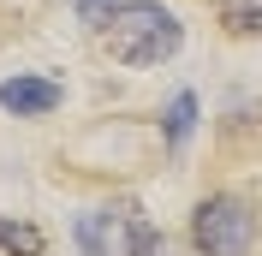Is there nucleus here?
Segmentation results:
<instances>
[{
	"label": "nucleus",
	"mask_w": 262,
	"mask_h": 256,
	"mask_svg": "<svg viewBox=\"0 0 262 256\" xmlns=\"http://www.w3.org/2000/svg\"><path fill=\"white\" fill-rule=\"evenodd\" d=\"M0 108L18 113V119H48L60 108V83L54 78H30V72H18V78L0 83Z\"/></svg>",
	"instance_id": "4"
},
{
	"label": "nucleus",
	"mask_w": 262,
	"mask_h": 256,
	"mask_svg": "<svg viewBox=\"0 0 262 256\" xmlns=\"http://www.w3.org/2000/svg\"><path fill=\"white\" fill-rule=\"evenodd\" d=\"M0 250L6 256H42L48 250V232L30 226V221H6V215H0Z\"/></svg>",
	"instance_id": "5"
},
{
	"label": "nucleus",
	"mask_w": 262,
	"mask_h": 256,
	"mask_svg": "<svg viewBox=\"0 0 262 256\" xmlns=\"http://www.w3.org/2000/svg\"><path fill=\"white\" fill-rule=\"evenodd\" d=\"M191 244L196 256H250L256 244V208L232 191H209L191 208Z\"/></svg>",
	"instance_id": "3"
},
{
	"label": "nucleus",
	"mask_w": 262,
	"mask_h": 256,
	"mask_svg": "<svg viewBox=\"0 0 262 256\" xmlns=\"http://www.w3.org/2000/svg\"><path fill=\"white\" fill-rule=\"evenodd\" d=\"M191 125H196V96H191V90H179V96L167 101V119H161V131H167V149H173V155L185 149Z\"/></svg>",
	"instance_id": "7"
},
{
	"label": "nucleus",
	"mask_w": 262,
	"mask_h": 256,
	"mask_svg": "<svg viewBox=\"0 0 262 256\" xmlns=\"http://www.w3.org/2000/svg\"><path fill=\"white\" fill-rule=\"evenodd\" d=\"M114 6H119V0H72V12H78L83 24H96V30L114 18Z\"/></svg>",
	"instance_id": "8"
},
{
	"label": "nucleus",
	"mask_w": 262,
	"mask_h": 256,
	"mask_svg": "<svg viewBox=\"0 0 262 256\" xmlns=\"http://www.w3.org/2000/svg\"><path fill=\"white\" fill-rule=\"evenodd\" d=\"M179 42H185V24L167 12L161 0H125L101 24V48L119 66H161V60L179 54Z\"/></svg>",
	"instance_id": "1"
},
{
	"label": "nucleus",
	"mask_w": 262,
	"mask_h": 256,
	"mask_svg": "<svg viewBox=\"0 0 262 256\" xmlns=\"http://www.w3.org/2000/svg\"><path fill=\"white\" fill-rule=\"evenodd\" d=\"M78 244L83 256H167L155 221L143 215V203H107L101 215H83L78 221Z\"/></svg>",
	"instance_id": "2"
},
{
	"label": "nucleus",
	"mask_w": 262,
	"mask_h": 256,
	"mask_svg": "<svg viewBox=\"0 0 262 256\" xmlns=\"http://www.w3.org/2000/svg\"><path fill=\"white\" fill-rule=\"evenodd\" d=\"M214 12H221V30L238 36V42L245 36H262V0H221Z\"/></svg>",
	"instance_id": "6"
}]
</instances>
